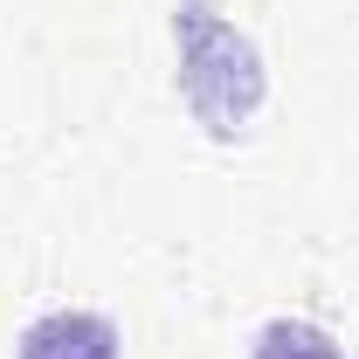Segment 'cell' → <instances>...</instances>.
I'll use <instances>...</instances> for the list:
<instances>
[{
  "label": "cell",
  "instance_id": "cell-1",
  "mask_svg": "<svg viewBox=\"0 0 359 359\" xmlns=\"http://www.w3.org/2000/svg\"><path fill=\"white\" fill-rule=\"evenodd\" d=\"M173 48H180V97H187V111H194V125L208 138H242L249 132V118L263 111V55L256 42L228 21L222 7H208V0H180L173 14Z\"/></svg>",
  "mask_w": 359,
  "mask_h": 359
},
{
  "label": "cell",
  "instance_id": "cell-2",
  "mask_svg": "<svg viewBox=\"0 0 359 359\" xmlns=\"http://www.w3.org/2000/svg\"><path fill=\"white\" fill-rule=\"evenodd\" d=\"M14 359H118V325L97 311H48L21 332Z\"/></svg>",
  "mask_w": 359,
  "mask_h": 359
},
{
  "label": "cell",
  "instance_id": "cell-3",
  "mask_svg": "<svg viewBox=\"0 0 359 359\" xmlns=\"http://www.w3.org/2000/svg\"><path fill=\"white\" fill-rule=\"evenodd\" d=\"M249 359H353V353L332 332H318L311 318H269L249 346Z\"/></svg>",
  "mask_w": 359,
  "mask_h": 359
}]
</instances>
